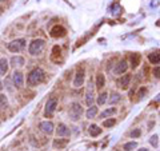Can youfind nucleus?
Here are the masks:
<instances>
[{"instance_id": "obj_11", "label": "nucleus", "mask_w": 160, "mask_h": 151, "mask_svg": "<svg viewBox=\"0 0 160 151\" xmlns=\"http://www.w3.org/2000/svg\"><path fill=\"white\" fill-rule=\"evenodd\" d=\"M127 70H128V63H127L126 60H120L119 63L116 64V67L113 68V74H116V75H123Z\"/></svg>"}, {"instance_id": "obj_3", "label": "nucleus", "mask_w": 160, "mask_h": 151, "mask_svg": "<svg viewBox=\"0 0 160 151\" xmlns=\"http://www.w3.org/2000/svg\"><path fill=\"white\" fill-rule=\"evenodd\" d=\"M68 115H69L71 121L78 122L83 115V107L80 106V103H76V102H75V103L71 104V107L68 110Z\"/></svg>"}, {"instance_id": "obj_37", "label": "nucleus", "mask_w": 160, "mask_h": 151, "mask_svg": "<svg viewBox=\"0 0 160 151\" xmlns=\"http://www.w3.org/2000/svg\"><path fill=\"white\" fill-rule=\"evenodd\" d=\"M3 14V8H2V6H0V15Z\"/></svg>"}, {"instance_id": "obj_28", "label": "nucleus", "mask_w": 160, "mask_h": 151, "mask_svg": "<svg viewBox=\"0 0 160 151\" xmlns=\"http://www.w3.org/2000/svg\"><path fill=\"white\" fill-rule=\"evenodd\" d=\"M149 143H151V146H152V147H155L156 149L158 146H159V136L155 134V135H152L149 138Z\"/></svg>"}, {"instance_id": "obj_25", "label": "nucleus", "mask_w": 160, "mask_h": 151, "mask_svg": "<svg viewBox=\"0 0 160 151\" xmlns=\"http://www.w3.org/2000/svg\"><path fill=\"white\" fill-rule=\"evenodd\" d=\"M115 124H116V119H113V118H109V119H104V121H103V127H105V128L113 127Z\"/></svg>"}, {"instance_id": "obj_27", "label": "nucleus", "mask_w": 160, "mask_h": 151, "mask_svg": "<svg viewBox=\"0 0 160 151\" xmlns=\"http://www.w3.org/2000/svg\"><path fill=\"white\" fill-rule=\"evenodd\" d=\"M137 147V143L135 140H132V142H128V143H126L123 146V149H124V151H132L133 149H136Z\"/></svg>"}, {"instance_id": "obj_39", "label": "nucleus", "mask_w": 160, "mask_h": 151, "mask_svg": "<svg viewBox=\"0 0 160 151\" xmlns=\"http://www.w3.org/2000/svg\"><path fill=\"white\" fill-rule=\"evenodd\" d=\"M0 2H7V0H0Z\"/></svg>"}, {"instance_id": "obj_10", "label": "nucleus", "mask_w": 160, "mask_h": 151, "mask_svg": "<svg viewBox=\"0 0 160 151\" xmlns=\"http://www.w3.org/2000/svg\"><path fill=\"white\" fill-rule=\"evenodd\" d=\"M131 79H132V76H131L130 74L123 75V76L118 80L119 88H122V90H128V87H130V83H131Z\"/></svg>"}, {"instance_id": "obj_7", "label": "nucleus", "mask_w": 160, "mask_h": 151, "mask_svg": "<svg viewBox=\"0 0 160 151\" xmlns=\"http://www.w3.org/2000/svg\"><path fill=\"white\" fill-rule=\"evenodd\" d=\"M93 84L92 82H90V84H88L87 87V91H86V104L88 106V107H91L93 100H95V92H93Z\"/></svg>"}, {"instance_id": "obj_30", "label": "nucleus", "mask_w": 160, "mask_h": 151, "mask_svg": "<svg viewBox=\"0 0 160 151\" xmlns=\"http://www.w3.org/2000/svg\"><path fill=\"white\" fill-rule=\"evenodd\" d=\"M140 135H141V130H140V128H135V130L131 131V136L132 138H139Z\"/></svg>"}, {"instance_id": "obj_6", "label": "nucleus", "mask_w": 160, "mask_h": 151, "mask_svg": "<svg viewBox=\"0 0 160 151\" xmlns=\"http://www.w3.org/2000/svg\"><path fill=\"white\" fill-rule=\"evenodd\" d=\"M84 79H86V70H84V67H79L73 79V87H82Z\"/></svg>"}, {"instance_id": "obj_21", "label": "nucleus", "mask_w": 160, "mask_h": 151, "mask_svg": "<svg viewBox=\"0 0 160 151\" xmlns=\"http://www.w3.org/2000/svg\"><path fill=\"white\" fill-rule=\"evenodd\" d=\"M140 59H141L140 54H137V52L132 54V55H131V67H132V68H136L137 66L140 64Z\"/></svg>"}, {"instance_id": "obj_36", "label": "nucleus", "mask_w": 160, "mask_h": 151, "mask_svg": "<svg viewBox=\"0 0 160 151\" xmlns=\"http://www.w3.org/2000/svg\"><path fill=\"white\" fill-rule=\"evenodd\" d=\"M3 90V83H2V80H0V91Z\"/></svg>"}, {"instance_id": "obj_24", "label": "nucleus", "mask_w": 160, "mask_h": 151, "mask_svg": "<svg viewBox=\"0 0 160 151\" xmlns=\"http://www.w3.org/2000/svg\"><path fill=\"white\" fill-rule=\"evenodd\" d=\"M107 99H108V94H107V92H100L99 96H97V99H96V102H97V104L99 106H103L107 102Z\"/></svg>"}, {"instance_id": "obj_2", "label": "nucleus", "mask_w": 160, "mask_h": 151, "mask_svg": "<svg viewBox=\"0 0 160 151\" xmlns=\"http://www.w3.org/2000/svg\"><path fill=\"white\" fill-rule=\"evenodd\" d=\"M44 48H46V42L43 40V39H35L29 43L28 46V52L32 56H36V55H40L42 52L44 51Z\"/></svg>"}, {"instance_id": "obj_19", "label": "nucleus", "mask_w": 160, "mask_h": 151, "mask_svg": "<svg viewBox=\"0 0 160 151\" xmlns=\"http://www.w3.org/2000/svg\"><path fill=\"white\" fill-rule=\"evenodd\" d=\"M88 132H90V135L93 136V138H96V136H99L101 134V128L97 126V124H91L90 126V130H88Z\"/></svg>"}, {"instance_id": "obj_8", "label": "nucleus", "mask_w": 160, "mask_h": 151, "mask_svg": "<svg viewBox=\"0 0 160 151\" xmlns=\"http://www.w3.org/2000/svg\"><path fill=\"white\" fill-rule=\"evenodd\" d=\"M12 83L16 88H21L23 87V83H24V76H23V72L21 71H15L12 74Z\"/></svg>"}, {"instance_id": "obj_17", "label": "nucleus", "mask_w": 160, "mask_h": 151, "mask_svg": "<svg viewBox=\"0 0 160 151\" xmlns=\"http://www.w3.org/2000/svg\"><path fill=\"white\" fill-rule=\"evenodd\" d=\"M148 60L152 64H159L160 63V50H156L155 52L148 55Z\"/></svg>"}, {"instance_id": "obj_38", "label": "nucleus", "mask_w": 160, "mask_h": 151, "mask_svg": "<svg viewBox=\"0 0 160 151\" xmlns=\"http://www.w3.org/2000/svg\"><path fill=\"white\" fill-rule=\"evenodd\" d=\"M156 25H159V27H160V20L158 21V23H156Z\"/></svg>"}, {"instance_id": "obj_13", "label": "nucleus", "mask_w": 160, "mask_h": 151, "mask_svg": "<svg viewBox=\"0 0 160 151\" xmlns=\"http://www.w3.org/2000/svg\"><path fill=\"white\" fill-rule=\"evenodd\" d=\"M56 135H57V136H60V138L68 136V135H69L68 127H67L64 123H59V126H57V128H56Z\"/></svg>"}, {"instance_id": "obj_31", "label": "nucleus", "mask_w": 160, "mask_h": 151, "mask_svg": "<svg viewBox=\"0 0 160 151\" xmlns=\"http://www.w3.org/2000/svg\"><path fill=\"white\" fill-rule=\"evenodd\" d=\"M152 75H153V76L156 78V79H160V67H159V66L152 70Z\"/></svg>"}, {"instance_id": "obj_26", "label": "nucleus", "mask_w": 160, "mask_h": 151, "mask_svg": "<svg viewBox=\"0 0 160 151\" xmlns=\"http://www.w3.org/2000/svg\"><path fill=\"white\" fill-rule=\"evenodd\" d=\"M122 7H120V4H118V3H115L112 7H111V12H112V15H115V16H118V15H120L122 14Z\"/></svg>"}, {"instance_id": "obj_32", "label": "nucleus", "mask_w": 160, "mask_h": 151, "mask_svg": "<svg viewBox=\"0 0 160 151\" xmlns=\"http://www.w3.org/2000/svg\"><path fill=\"white\" fill-rule=\"evenodd\" d=\"M145 94H147V88H145V87H141V88H140V91H139V94H137V96H140V98H141V96L145 95Z\"/></svg>"}, {"instance_id": "obj_14", "label": "nucleus", "mask_w": 160, "mask_h": 151, "mask_svg": "<svg viewBox=\"0 0 160 151\" xmlns=\"http://www.w3.org/2000/svg\"><path fill=\"white\" fill-rule=\"evenodd\" d=\"M10 63H11V66H13V67H23L24 63H25V60H24L23 56L16 55V56H12L11 57Z\"/></svg>"}, {"instance_id": "obj_34", "label": "nucleus", "mask_w": 160, "mask_h": 151, "mask_svg": "<svg viewBox=\"0 0 160 151\" xmlns=\"http://www.w3.org/2000/svg\"><path fill=\"white\" fill-rule=\"evenodd\" d=\"M159 102H160V94L156 96V99H155V103H159Z\"/></svg>"}, {"instance_id": "obj_1", "label": "nucleus", "mask_w": 160, "mask_h": 151, "mask_svg": "<svg viewBox=\"0 0 160 151\" xmlns=\"http://www.w3.org/2000/svg\"><path fill=\"white\" fill-rule=\"evenodd\" d=\"M44 78H46V72H44L42 68L36 67V68L29 71L28 76H27V84L31 87H35V86H38V84L42 83L44 80Z\"/></svg>"}, {"instance_id": "obj_9", "label": "nucleus", "mask_w": 160, "mask_h": 151, "mask_svg": "<svg viewBox=\"0 0 160 151\" xmlns=\"http://www.w3.org/2000/svg\"><path fill=\"white\" fill-rule=\"evenodd\" d=\"M39 128L42 130L43 132H46V134L51 135L53 131H55V126H53V123L51 121H44V122H40L39 124Z\"/></svg>"}, {"instance_id": "obj_16", "label": "nucleus", "mask_w": 160, "mask_h": 151, "mask_svg": "<svg viewBox=\"0 0 160 151\" xmlns=\"http://www.w3.org/2000/svg\"><path fill=\"white\" fill-rule=\"evenodd\" d=\"M69 143V139H59V138H57V139H53V143H52V146L55 149H64L67 144Z\"/></svg>"}, {"instance_id": "obj_12", "label": "nucleus", "mask_w": 160, "mask_h": 151, "mask_svg": "<svg viewBox=\"0 0 160 151\" xmlns=\"http://www.w3.org/2000/svg\"><path fill=\"white\" fill-rule=\"evenodd\" d=\"M51 36L52 38H63L65 36V28L61 27V25H55L51 30Z\"/></svg>"}, {"instance_id": "obj_40", "label": "nucleus", "mask_w": 160, "mask_h": 151, "mask_svg": "<svg viewBox=\"0 0 160 151\" xmlns=\"http://www.w3.org/2000/svg\"><path fill=\"white\" fill-rule=\"evenodd\" d=\"M159 114H160V111H159Z\"/></svg>"}, {"instance_id": "obj_23", "label": "nucleus", "mask_w": 160, "mask_h": 151, "mask_svg": "<svg viewBox=\"0 0 160 151\" xmlns=\"http://www.w3.org/2000/svg\"><path fill=\"white\" fill-rule=\"evenodd\" d=\"M118 112V110L115 108V107H111V108H107L104 110L103 112L100 114V118H108V117H112V115H115Z\"/></svg>"}, {"instance_id": "obj_22", "label": "nucleus", "mask_w": 160, "mask_h": 151, "mask_svg": "<svg viewBox=\"0 0 160 151\" xmlns=\"http://www.w3.org/2000/svg\"><path fill=\"white\" fill-rule=\"evenodd\" d=\"M120 100H122V95H120L119 92H112V94L109 95V99H108V102H109V104H111V106H113V104L119 103Z\"/></svg>"}, {"instance_id": "obj_5", "label": "nucleus", "mask_w": 160, "mask_h": 151, "mask_svg": "<svg viewBox=\"0 0 160 151\" xmlns=\"http://www.w3.org/2000/svg\"><path fill=\"white\" fill-rule=\"evenodd\" d=\"M56 107H57V98H51V99H48L47 104H46L44 115H46L47 118H52V115H53V112H55Z\"/></svg>"}, {"instance_id": "obj_29", "label": "nucleus", "mask_w": 160, "mask_h": 151, "mask_svg": "<svg viewBox=\"0 0 160 151\" xmlns=\"http://www.w3.org/2000/svg\"><path fill=\"white\" fill-rule=\"evenodd\" d=\"M8 103V100H7V96L4 95V94H0V108H3V107H6Z\"/></svg>"}, {"instance_id": "obj_35", "label": "nucleus", "mask_w": 160, "mask_h": 151, "mask_svg": "<svg viewBox=\"0 0 160 151\" xmlns=\"http://www.w3.org/2000/svg\"><path fill=\"white\" fill-rule=\"evenodd\" d=\"M137 151H149V150H148V149H145V147H141V149H139Z\"/></svg>"}, {"instance_id": "obj_20", "label": "nucleus", "mask_w": 160, "mask_h": 151, "mask_svg": "<svg viewBox=\"0 0 160 151\" xmlns=\"http://www.w3.org/2000/svg\"><path fill=\"white\" fill-rule=\"evenodd\" d=\"M97 112H99V110H97V107L96 106H91V107H88V110L86 111V117L88 118V119H92V118H95L96 115H97Z\"/></svg>"}, {"instance_id": "obj_4", "label": "nucleus", "mask_w": 160, "mask_h": 151, "mask_svg": "<svg viewBox=\"0 0 160 151\" xmlns=\"http://www.w3.org/2000/svg\"><path fill=\"white\" fill-rule=\"evenodd\" d=\"M27 46L25 39H16V40H12L11 43H8V50L13 54H17V52L23 51Z\"/></svg>"}, {"instance_id": "obj_18", "label": "nucleus", "mask_w": 160, "mask_h": 151, "mask_svg": "<svg viewBox=\"0 0 160 151\" xmlns=\"http://www.w3.org/2000/svg\"><path fill=\"white\" fill-rule=\"evenodd\" d=\"M105 86V76L103 74H97V76H96V84H95V87L97 88L99 91H101V88H103Z\"/></svg>"}, {"instance_id": "obj_33", "label": "nucleus", "mask_w": 160, "mask_h": 151, "mask_svg": "<svg viewBox=\"0 0 160 151\" xmlns=\"http://www.w3.org/2000/svg\"><path fill=\"white\" fill-rule=\"evenodd\" d=\"M152 126H153V122H149V124H148V130H152Z\"/></svg>"}, {"instance_id": "obj_15", "label": "nucleus", "mask_w": 160, "mask_h": 151, "mask_svg": "<svg viewBox=\"0 0 160 151\" xmlns=\"http://www.w3.org/2000/svg\"><path fill=\"white\" fill-rule=\"evenodd\" d=\"M8 68H10V62H8L6 57H2V59H0V75L6 76L8 72Z\"/></svg>"}]
</instances>
